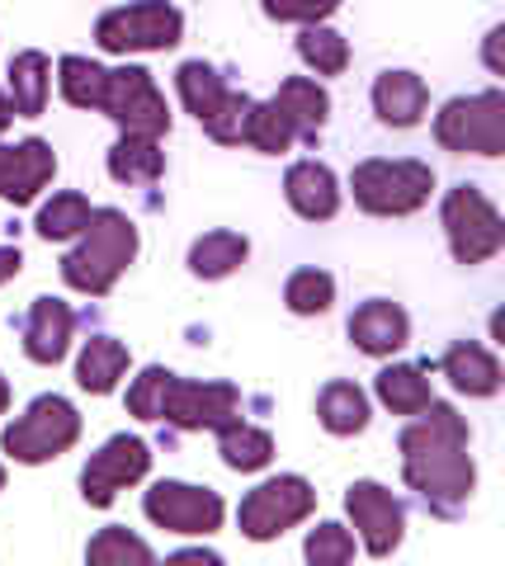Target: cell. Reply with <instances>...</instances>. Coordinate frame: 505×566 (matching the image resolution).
I'll list each match as a JSON object with an SVG mask.
<instances>
[{"label":"cell","mask_w":505,"mask_h":566,"mask_svg":"<svg viewBox=\"0 0 505 566\" xmlns=\"http://www.w3.org/2000/svg\"><path fill=\"white\" fill-rule=\"evenodd\" d=\"M6 406H10V387H6V378H0V416H6Z\"/></svg>","instance_id":"60d3db41"},{"label":"cell","mask_w":505,"mask_h":566,"mask_svg":"<svg viewBox=\"0 0 505 566\" xmlns=\"http://www.w3.org/2000/svg\"><path fill=\"white\" fill-rule=\"evenodd\" d=\"M430 104V91L415 71H382L374 81V109L388 128H415Z\"/></svg>","instance_id":"d6986e66"},{"label":"cell","mask_w":505,"mask_h":566,"mask_svg":"<svg viewBox=\"0 0 505 566\" xmlns=\"http://www.w3.org/2000/svg\"><path fill=\"white\" fill-rule=\"evenodd\" d=\"M345 510H350L355 528L364 534V547L374 557H388L397 543H402V528H407V515H402V501L378 486V482H355L345 491Z\"/></svg>","instance_id":"5bb4252c"},{"label":"cell","mask_w":505,"mask_h":566,"mask_svg":"<svg viewBox=\"0 0 505 566\" xmlns=\"http://www.w3.org/2000/svg\"><path fill=\"white\" fill-rule=\"evenodd\" d=\"M440 368H444V378L454 382L459 392H467V397H496L501 392V364H496V354L473 345V340L449 345Z\"/></svg>","instance_id":"ffe728a7"},{"label":"cell","mask_w":505,"mask_h":566,"mask_svg":"<svg viewBox=\"0 0 505 566\" xmlns=\"http://www.w3.org/2000/svg\"><path fill=\"white\" fill-rule=\"evenodd\" d=\"M185 33V14L166 0H137V6L109 10L95 24V43L104 52H166Z\"/></svg>","instance_id":"52a82bcc"},{"label":"cell","mask_w":505,"mask_h":566,"mask_svg":"<svg viewBox=\"0 0 505 566\" xmlns=\"http://www.w3.org/2000/svg\"><path fill=\"white\" fill-rule=\"evenodd\" d=\"M218 453L232 472H260V468H270V458H274V439L236 416L218 430Z\"/></svg>","instance_id":"d4e9b609"},{"label":"cell","mask_w":505,"mask_h":566,"mask_svg":"<svg viewBox=\"0 0 505 566\" xmlns=\"http://www.w3.org/2000/svg\"><path fill=\"white\" fill-rule=\"evenodd\" d=\"M434 137L444 151H473V156H501L505 151V95H459L449 99L440 118H434Z\"/></svg>","instance_id":"5b68a950"},{"label":"cell","mask_w":505,"mask_h":566,"mask_svg":"<svg viewBox=\"0 0 505 566\" xmlns=\"http://www.w3.org/2000/svg\"><path fill=\"white\" fill-rule=\"evenodd\" d=\"M128 374V345L109 340V335H95V340H85L81 349V364H76V382L85 387V392H114L118 378Z\"/></svg>","instance_id":"603a6c76"},{"label":"cell","mask_w":505,"mask_h":566,"mask_svg":"<svg viewBox=\"0 0 505 566\" xmlns=\"http://www.w3.org/2000/svg\"><path fill=\"white\" fill-rule=\"evenodd\" d=\"M24 270V255H20V245H0V283L14 279Z\"/></svg>","instance_id":"74e56055"},{"label":"cell","mask_w":505,"mask_h":566,"mask_svg":"<svg viewBox=\"0 0 505 566\" xmlns=\"http://www.w3.org/2000/svg\"><path fill=\"white\" fill-rule=\"evenodd\" d=\"M151 468V449L143 444V439H133V434H114L109 444H104L91 463H85L81 472V495H85V505H114V495L133 486V482H143Z\"/></svg>","instance_id":"4fadbf2b"},{"label":"cell","mask_w":505,"mask_h":566,"mask_svg":"<svg viewBox=\"0 0 505 566\" xmlns=\"http://www.w3.org/2000/svg\"><path fill=\"white\" fill-rule=\"evenodd\" d=\"M57 85H62V99L76 104V109H95L99 91H104V66L91 57H62L57 62Z\"/></svg>","instance_id":"f546056e"},{"label":"cell","mask_w":505,"mask_h":566,"mask_svg":"<svg viewBox=\"0 0 505 566\" xmlns=\"http://www.w3.org/2000/svg\"><path fill=\"white\" fill-rule=\"evenodd\" d=\"M133 255H137L133 218L118 208H95L91 222H85V232H81V245L62 260V279L72 283L76 293L104 297L118 283V274L133 264Z\"/></svg>","instance_id":"7a4b0ae2"},{"label":"cell","mask_w":505,"mask_h":566,"mask_svg":"<svg viewBox=\"0 0 505 566\" xmlns=\"http://www.w3.org/2000/svg\"><path fill=\"white\" fill-rule=\"evenodd\" d=\"M355 203L374 218H407L425 208L434 189V170L425 161H364L355 166Z\"/></svg>","instance_id":"277c9868"},{"label":"cell","mask_w":505,"mask_h":566,"mask_svg":"<svg viewBox=\"0 0 505 566\" xmlns=\"http://www.w3.org/2000/svg\"><path fill=\"white\" fill-rule=\"evenodd\" d=\"M501 43H505V29H492V33H486V66H492L496 76L505 71V62H501Z\"/></svg>","instance_id":"f35d334b"},{"label":"cell","mask_w":505,"mask_h":566,"mask_svg":"<svg viewBox=\"0 0 505 566\" xmlns=\"http://www.w3.org/2000/svg\"><path fill=\"white\" fill-rule=\"evenodd\" d=\"M284 193H288L293 212L307 218V222H326V218H336V208H340V185H336V175H330L322 161L288 166Z\"/></svg>","instance_id":"ac0fdd59"},{"label":"cell","mask_w":505,"mask_h":566,"mask_svg":"<svg viewBox=\"0 0 505 566\" xmlns=\"http://www.w3.org/2000/svg\"><path fill=\"white\" fill-rule=\"evenodd\" d=\"M176 85H180V99L185 109L203 123V133L213 142H246V118H251V95L228 91V81L218 76L208 62H185L176 71Z\"/></svg>","instance_id":"3957f363"},{"label":"cell","mask_w":505,"mask_h":566,"mask_svg":"<svg viewBox=\"0 0 505 566\" xmlns=\"http://www.w3.org/2000/svg\"><path fill=\"white\" fill-rule=\"evenodd\" d=\"M407 335H411L407 312L397 307V303H382V297L364 303L350 316V340H355V349L374 354V359H388V354H397V349L407 345Z\"/></svg>","instance_id":"e0dca14e"},{"label":"cell","mask_w":505,"mask_h":566,"mask_svg":"<svg viewBox=\"0 0 505 566\" xmlns=\"http://www.w3.org/2000/svg\"><path fill=\"white\" fill-rule=\"evenodd\" d=\"M91 203L81 199V193H57L43 212H39V237L43 241H66V237H81L85 222H91Z\"/></svg>","instance_id":"4dcf8cb0"},{"label":"cell","mask_w":505,"mask_h":566,"mask_svg":"<svg viewBox=\"0 0 505 566\" xmlns=\"http://www.w3.org/2000/svg\"><path fill=\"white\" fill-rule=\"evenodd\" d=\"M284 303L298 316H317V312H326L330 303H336V279H330L326 270H298L284 289Z\"/></svg>","instance_id":"d6a6232c"},{"label":"cell","mask_w":505,"mask_h":566,"mask_svg":"<svg viewBox=\"0 0 505 566\" xmlns=\"http://www.w3.org/2000/svg\"><path fill=\"white\" fill-rule=\"evenodd\" d=\"M378 401L388 406L392 416H421L434 401V392H430V378L415 364H392L378 374Z\"/></svg>","instance_id":"484cf974"},{"label":"cell","mask_w":505,"mask_h":566,"mask_svg":"<svg viewBox=\"0 0 505 566\" xmlns=\"http://www.w3.org/2000/svg\"><path fill=\"white\" fill-rule=\"evenodd\" d=\"M81 439V416L66 397H39L6 430V453L14 463H48V458H62Z\"/></svg>","instance_id":"ba28073f"},{"label":"cell","mask_w":505,"mask_h":566,"mask_svg":"<svg viewBox=\"0 0 505 566\" xmlns=\"http://www.w3.org/2000/svg\"><path fill=\"white\" fill-rule=\"evenodd\" d=\"M95 109L109 114L118 128L137 133V137H166L170 133L166 99L156 91L151 71H143V66H118V71L104 66V91H99Z\"/></svg>","instance_id":"8992f818"},{"label":"cell","mask_w":505,"mask_h":566,"mask_svg":"<svg viewBox=\"0 0 505 566\" xmlns=\"http://www.w3.org/2000/svg\"><path fill=\"white\" fill-rule=\"evenodd\" d=\"M246 142L255 151H270V156H278V151H288L293 142H298V133L288 128V118L278 114V104L274 99H265V104H251V118H246Z\"/></svg>","instance_id":"1f68e13d"},{"label":"cell","mask_w":505,"mask_h":566,"mask_svg":"<svg viewBox=\"0 0 505 566\" xmlns=\"http://www.w3.org/2000/svg\"><path fill=\"white\" fill-rule=\"evenodd\" d=\"M72 331H76V316L57 297H33L29 307V322H24V349L33 364H57L66 359L72 349Z\"/></svg>","instance_id":"2e32d148"},{"label":"cell","mask_w":505,"mask_h":566,"mask_svg":"<svg viewBox=\"0 0 505 566\" xmlns=\"http://www.w3.org/2000/svg\"><path fill=\"white\" fill-rule=\"evenodd\" d=\"M147 520L170 528V534H218L222 528V495L208 486H189V482H156L147 491Z\"/></svg>","instance_id":"8fae6325"},{"label":"cell","mask_w":505,"mask_h":566,"mask_svg":"<svg viewBox=\"0 0 505 566\" xmlns=\"http://www.w3.org/2000/svg\"><path fill=\"white\" fill-rule=\"evenodd\" d=\"M274 104H278V114L288 118V128L298 137H307V142H317V133L326 128V118H330V95L307 76H288L284 85H278Z\"/></svg>","instance_id":"44dd1931"},{"label":"cell","mask_w":505,"mask_h":566,"mask_svg":"<svg viewBox=\"0 0 505 566\" xmlns=\"http://www.w3.org/2000/svg\"><path fill=\"white\" fill-rule=\"evenodd\" d=\"M444 237L459 264H482L505 245V222L482 189L459 185L444 193Z\"/></svg>","instance_id":"9c48e42d"},{"label":"cell","mask_w":505,"mask_h":566,"mask_svg":"<svg viewBox=\"0 0 505 566\" xmlns=\"http://www.w3.org/2000/svg\"><path fill=\"white\" fill-rule=\"evenodd\" d=\"M402 472L407 486L440 515H459L477 486V468L467 458V420L444 401H430L421 420L402 430Z\"/></svg>","instance_id":"6da1fadb"},{"label":"cell","mask_w":505,"mask_h":566,"mask_svg":"<svg viewBox=\"0 0 505 566\" xmlns=\"http://www.w3.org/2000/svg\"><path fill=\"white\" fill-rule=\"evenodd\" d=\"M303 553H307V562H317V566H340V562L355 557V538L345 534L340 524H322V528H312Z\"/></svg>","instance_id":"e575fe53"},{"label":"cell","mask_w":505,"mask_h":566,"mask_svg":"<svg viewBox=\"0 0 505 566\" xmlns=\"http://www.w3.org/2000/svg\"><path fill=\"white\" fill-rule=\"evenodd\" d=\"M10 118H14V104H10V95H6V91H0V133L10 128Z\"/></svg>","instance_id":"ab89813d"},{"label":"cell","mask_w":505,"mask_h":566,"mask_svg":"<svg viewBox=\"0 0 505 566\" xmlns=\"http://www.w3.org/2000/svg\"><path fill=\"white\" fill-rule=\"evenodd\" d=\"M241 411V392L232 382H189V378H166L161 397V420L180 424V430H222Z\"/></svg>","instance_id":"7c38bea8"},{"label":"cell","mask_w":505,"mask_h":566,"mask_svg":"<svg viewBox=\"0 0 505 566\" xmlns=\"http://www.w3.org/2000/svg\"><path fill=\"white\" fill-rule=\"evenodd\" d=\"M85 557L104 566V562H151L156 553L143 538H133L128 528H99V534L91 538V547H85Z\"/></svg>","instance_id":"836d02e7"},{"label":"cell","mask_w":505,"mask_h":566,"mask_svg":"<svg viewBox=\"0 0 505 566\" xmlns=\"http://www.w3.org/2000/svg\"><path fill=\"white\" fill-rule=\"evenodd\" d=\"M298 57L317 71V76H340L350 66V43L340 39L336 29H322V24H307L298 33Z\"/></svg>","instance_id":"f1b7e54d"},{"label":"cell","mask_w":505,"mask_h":566,"mask_svg":"<svg viewBox=\"0 0 505 566\" xmlns=\"http://www.w3.org/2000/svg\"><path fill=\"white\" fill-rule=\"evenodd\" d=\"M48 85H52V62L43 52H20L10 62V104L20 118H39L48 109Z\"/></svg>","instance_id":"cb8c5ba5"},{"label":"cell","mask_w":505,"mask_h":566,"mask_svg":"<svg viewBox=\"0 0 505 566\" xmlns=\"http://www.w3.org/2000/svg\"><path fill=\"white\" fill-rule=\"evenodd\" d=\"M260 6L278 24H322L326 14H336L340 0H260Z\"/></svg>","instance_id":"8d00e7d4"},{"label":"cell","mask_w":505,"mask_h":566,"mask_svg":"<svg viewBox=\"0 0 505 566\" xmlns=\"http://www.w3.org/2000/svg\"><path fill=\"white\" fill-rule=\"evenodd\" d=\"M251 255V241L236 232H208L189 245V270L199 279H228L232 270H241Z\"/></svg>","instance_id":"4316f807"},{"label":"cell","mask_w":505,"mask_h":566,"mask_svg":"<svg viewBox=\"0 0 505 566\" xmlns=\"http://www.w3.org/2000/svg\"><path fill=\"white\" fill-rule=\"evenodd\" d=\"M166 368H147L143 378L128 387V411L137 420H161V397H166Z\"/></svg>","instance_id":"d590c367"},{"label":"cell","mask_w":505,"mask_h":566,"mask_svg":"<svg viewBox=\"0 0 505 566\" xmlns=\"http://www.w3.org/2000/svg\"><path fill=\"white\" fill-rule=\"evenodd\" d=\"M52 175H57V156H52L43 137L0 147V199L6 203H33Z\"/></svg>","instance_id":"9a60e30c"},{"label":"cell","mask_w":505,"mask_h":566,"mask_svg":"<svg viewBox=\"0 0 505 566\" xmlns=\"http://www.w3.org/2000/svg\"><path fill=\"white\" fill-rule=\"evenodd\" d=\"M0 486H6V468H0Z\"/></svg>","instance_id":"b9f144b4"},{"label":"cell","mask_w":505,"mask_h":566,"mask_svg":"<svg viewBox=\"0 0 505 566\" xmlns=\"http://www.w3.org/2000/svg\"><path fill=\"white\" fill-rule=\"evenodd\" d=\"M312 510H317V491L307 486V476H274L241 501V534L255 543L278 538L284 528L303 524Z\"/></svg>","instance_id":"30bf717a"},{"label":"cell","mask_w":505,"mask_h":566,"mask_svg":"<svg viewBox=\"0 0 505 566\" xmlns=\"http://www.w3.org/2000/svg\"><path fill=\"white\" fill-rule=\"evenodd\" d=\"M317 416L330 434H359L369 424V397L359 392L355 382H326L317 397Z\"/></svg>","instance_id":"83f0119b"},{"label":"cell","mask_w":505,"mask_h":566,"mask_svg":"<svg viewBox=\"0 0 505 566\" xmlns=\"http://www.w3.org/2000/svg\"><path fill=\"white\" fill-rule=\"evenodd\" d=\"M166 170V151H161V137H137L124 133L109 151V175L118 185H156Z\"/></svg>","instance_id":"7402d4cb"}]
</instances>
